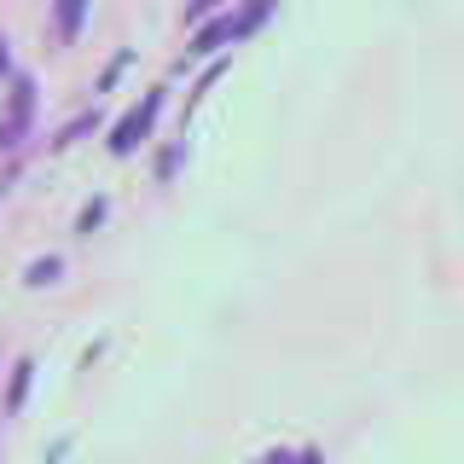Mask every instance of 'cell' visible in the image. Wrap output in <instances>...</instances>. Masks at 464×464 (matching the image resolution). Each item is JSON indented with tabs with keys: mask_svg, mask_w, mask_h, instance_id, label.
<instances>
[{
	"mask_svg": "<svg viewBox=\"0 0 464 464\" xmlns=\"http://www.w3.org/2000/svg\"><path fill=\"white\" fill-rule=\"evenodd\" d=\"M0 64H6V53H0Z\"/></svg>",
	"mask_w": 464,
	"mask_h": 464,
	"instance_id": "6da1fadb",
	"label": "cell"
}]
</instances>
